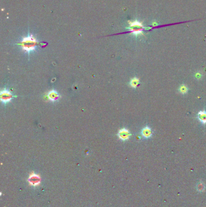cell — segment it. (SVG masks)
<instances>
[{"instance_id": "obj_9", "label": "cell", "mask_w": 206, "mask_h": 207, "mask_svg": "<svg viewBox=\"0 0 206 207\" xmlns=\"http://www.w3.org/2000/svg\"><path fill=\"white\" fill-rule=\"evenodd\" d=\"M196 189L199 192H204L205 190V185L202 181H199L196 185Z\"/></svg>"}, {"instance_id": "obj_8", "label": "cell", "mask_w": 206, "mask_h": 207, "mask_svg": "<svg viewBox=\"0 0 206 207\" xmlns=\"http://www.w3.org/2000/svg\"><path fill=\"white\" fill-rule=\"evenodd\" d=\"M48 98H49V100L52 101H58V99L59 98V95L56 90H51L48 94Z\"/></svg>"}, {"instance_id": "obj_10", "label": "cell", "mask_w": 206, "mask_h": 207, "mask_svg": "<svg viewBox=\"0 0 206 207\" xmlns=\"http://www.w3.org/2000/svg\"><path fill=\"white\" fill-rule=\"evenodd\" d=\"M129 84H130V85L131 86L132 88H137V86L139 85L140 81L137 78H134L131 80L130 83H129Z\"/></svg>"}, {"instance_id": "obj_7", "label": "cell", "mask_w": 206, "mask_h": 207, "mask_svg": "<svg viewBox=\"0 0 206 207\" xmlns=\"http://www.w3.org/2000/svg\"><path fill=\"white\" fill-rule=\"evenodd\" d=\"M197 117L200 122L202 124H206V110H201L198 112L197 114Z\"/></svg>"}, {"instance_id": "obj_12", "label": "cell", "mask_w": 206, "mask_h": 207, "mask_svg": "<svg viewBox=\"0 0 206 207\" xmlns=\"http://www.w3.org/2000/svg\"><path fill=\"white\" fill-rule=\"evenodd\" d=\"M200 76H201V75H200L199 73L196 74V78H197V79H199V78H200Z\"/></svg>"}, {"instance_id": "obj_4", "label": "cell", "mask_w": 206, "mask_h": 207, "mask_svg": "<svg viewBox=\"0 0 206 207\" xmlns=\"http://www.w3.org/2000/svg\"><path fill=\"white\" fill-rule=\"evenodd\" d=\"M28 181L30 185L33 186V187H36V186H37L40 184V178L39 175L35 173H32L30 175Z\"/></svg>"}, {"instance_id": "obj_5", "label": "cell", "mask_w": 206, "mask_h": 207, "mask_svg": "<svg viewBox=\"0 0 206 207\" xmlns=\"http://www.w3.org/2000/svg\"><path fill=\"white\" fill-rule=\"evenodd\" d=\"M131 136V134L129 132L128 130L126 129V128H122V129L120 130L118 133V136L122 140H126L129 139V137Z\"/></svg>"}, {"instance_id": "obj_6", "label": "cell", "mask_w": 206, "mask_h": 207, "mask_svg": "<svg viewBox=\"0 0 206 207\" xmlns=\"http://www.w3.org/2000/svg\"><path fill=\"white\" fill-rule=\"evenodd\" d=\"M141 134L142 136L145 138H150L152 136V131L149 127H145L142 130Z\"/></svg>"}, {"instance_id": "obj_11", "label": "cell", "mask_w": 206, "mask_h": 207, "mask_svg": "<svg viewBox=\"0 0 206 207\" xmlns=\"http://www.w3.org/2000/svg\"><path fill=\"white\" fill-rule=\"evenodd\" d=\"M178 90H179V92H180V93L183 95L186 94V93L188 92V88L186 85H181L180 87V88H179Z\"/></svg>"}, {"instance_id": "obj_1", "label": "cell", "mask_w": 206, "mask_h": 207, "mask_svg": "<svg viewBox=\"0 0 206 207\" xmlns=\"http://www.w3.org/2000/svg\"><path fill=\"white\" fill-rule=\"evenodd\" d=\"M19 44L23 50L30 53L31 51L34 50L37 46L39 44V43L34 38L33 36L28 35V37L24 38Z\"/></svg>"}, {"instance_id": "obj_2", "label": "cell", "mask_w": 206, "mask_h": 207, "mask_svg": "<svg viewBox=\"0 0 206 207\" xmlns=\"http://www.w3.org/2000/svg\"><path fill=\"white\" fill-rule=\"evenodd\" d=\"M129 28L132 31L133 34L139 35L142 34L144 27L139 21H134L130 24Z\"/></svg>"}, {"instance_id": "obj_3", "label": "cell", "mask_w": 206, "mask_h": 207, "mask_svg": "<svg viewBox=\"0 0 206 207\" xmlns=\"http://www.w3.org/2000/svg\"><path fill=\"white\" fill-rule=\"evenodd\" d=\"M13 97H14V96L10 92L6 90H4L1 91V94H0V99H1V102L4 104L9 102L13 99Z\"/></svg>"}]
</instances>
